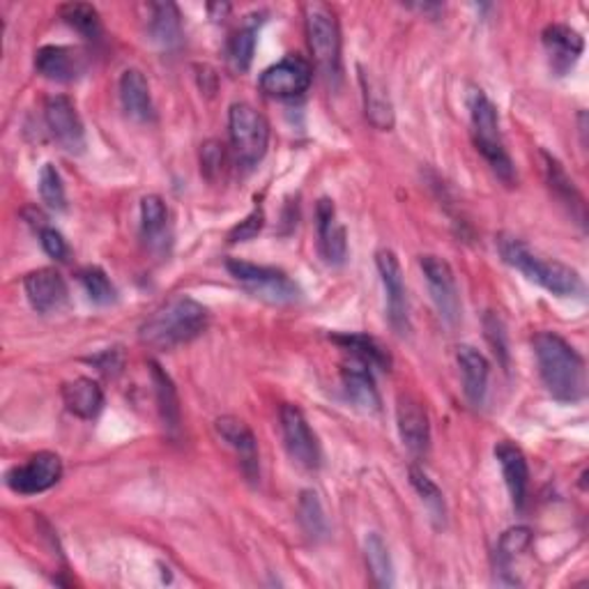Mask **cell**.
<instances>
[{
    "instance_id": "cell-3",
    "label": "cell",
    "mask_w": 589,
    "mask_h": 589,
    "mask_svg": "<svg viewBox=\"0 0 589 589\" xmlns=\"http://www.w3.org/2000/svg\"><path fill=\"white\" fill-rule=\"evenodd\" d=\"M500 254L504 262H510L520 274H525L530 281L539 283L545 291H551L557 297H574L582 291V279L580 274L564 266L560 260L545 258L539 251H535L530 245H525L523 240L502 235L498 240Z\"/></svg>"
},
{
    "instance_id": "cell-28",
    "label": "cell",
    "mask_w": 589,
    "mask_h": 589,
    "mask_svg": "<svg viewBox=\"0 0 589 589\" xmlns=\"http://www.w3.org/2000/svg\"><path fill=\"white\" fill-rule=\"evenodd\" d=\"M148 33L161 47H175L182 37L180 10L173 3H150L148 5Z\"/></svg>"
},
{
    "instance_id": "cell-27",
    "label": "cell",
    "mask_w": 589,
    "mask_h": 589,
    "mask_svg": "<svg viewBox=\"0 0 589 589\" xmlns=\"http://www.w3.org/2000/svg\"><path fill=\"white\" fill-rule=\"evenodd\" d=\"M332 341L339 343L343 351H348L351 357L364 361L371 369L390 371V367H392L390 353L384 351L373 336H367V334H334Z\"/></svg>"
},
{
    "instance_id": "cell-22",
    "label": "cell",
    "mask_w": 589,
    "mask_h": 589,
    "mask_svg": "<svg viewBox=\"0 0 589 589\" xmlns=\"http://www.w3.org/2000/svg\"><path fill=\"white\" fill-rule=\"evenodd\" d=\"M318 219V242L320 254L330 266H341L348 256V240H345V229L336 221L334 203L330 198H320L316 206Z\"/></svg>"
},
{
    "instance_id": "cell-14",
    "label": "cell",
    "mask_w": 589,
    "mask_h": 589,
    "mask_svg": "<svg viewBox=\"0 0 589 589\" xmlns=\"http://www.w3.org/2000/svg\"><path fill=\"white\" fill-rule=\"evenodd\" d=\"M396 426L405 450L415 456H424L431 450V424L424 403L410 394L398 396Z\"/></svg>"
},
{
    "instance_id": "cell-26",
    "label": "cell",
    "mask_w": 589,
    "mask_h": 589,
    "mask_svg": "<svg viewBox=\"0 0 589 589\" xmlns=\"http://www.w3.org/2000/svg\"><path fill=\"white\" fill-rule=\"evenodd\" d=\"M150 373H152V384H155V394H157V408H159V417L161 424H164V429L171 435H177L180 424H182V410H180V401H177V392L175 384L171 380V376L159 367V364H150Z\"/></svg>"
},
{
    "instance_id": "cell-17",
    "label": "cell",
    "mask_w": 589,
    "mask_h": 589,
    "mask_svg": "<svg viewBox=\"0 0 589 589\" xmlns=\"http://www.w3.org/2000/svg\"><path fill=\"white\" fill-rule=\"evenodd\" d=\"M86 56L70 47H42L35 53V70L56 84H70L86 72Z\"/></svg>"
},
{
    "instance_id": "cell-33",
    "label": "cell",
    "mask_w": 589,
    "mask_h": 589,
    "mask_svg": "<svg viewBox=\"0 0 589 589\" xmlns=\"http://www.w3.org/2000/svg\"><path fill=\"white\" fill-rule=\"evenodd\" d=\"M60 19L74 28L76 33H81L88 39H99L101 35V19L99 12L88 5V3H68L60 8Z\"/></svg>"
},
{
    "instance_id": "cell-39",
    "label": "cell",
    "mask_w": 589,
    "mask_h": 589,
    "mask_svg": "<svg viewBox=\"0 0 589 589\" xmlns=\"http://www.w3.org/2000/svg\"><path fill=\"white\" fill-rule=\"evenodd\" d=\"M39 245H42L47 256H51L53 260H65L68 258V251H70L68 242L56 229H49V226L39 229Z\"/></svg>"
},
{
    "instance_id": "cell-29",
    "label": "cell",
    "mask_w": 589,
    "mask_h": 589,
    "mask_svg": "<svg viewBox=\"0 0 589 589\" xmlns=\"http://www.w3.org/2000/svg\"><path fill=\"white\" fill-rule=\"evenodd\" d=\"M541 157H543V171H545L548 185H551V189L564 203V206H568L572 214H576L578 223H585V203H582V196L578 194V189L574 187V182L568 180L566 171L562 169L557 159H553L551 155H545V152Z\"/></svg>"
},
{
    "instance_id": "cell-37",
    "label": "cell",
    "mask_w": 589,
    "mask_h": 589,
    "mask_svg": "<svg viewBox=\"0 0 589 589\" xmlns=\"http://www.w3.org/2000/svg\"><path fill=\"white\" fill-rule=\"evenodd\" d=\"M39 196L47 203L51 210H65L68 208V196L63 177H60L58 169L53 164H45L39 171Z\"/></svg>"
},
{
    "instance_id": "cell-25",
    "label": "cell",
    "mask_w": 589,
    "mask_h": 589,
    "mask_svg": "<svg viewBox=\"0 0 589 589\" xmlns=\"http://www.w3.org/2000/svg\"><path fill=\"white\" fill-rule=\"evenodd\" d=\"M359 84H361L364 113H367V120L376 130L390 132L394 127V107H392L388 90H384V86L378 78H373L361 68H359Z\"/></svg>"
},
{
    "instance_id": "cell-38",
    "label": "cell",
    "mask_w": 589,
    "mask_h": 589,
    "mask_svg": "<svg viewBox=\"0 0 589 589\" xmlns=\"http://www.w3.org/2000/svg\"><path fill=\"white\" fill-rule=\"evenodd\" d=\"M532 543V532L530 527H512V530H506L500 539V545H498V557L502 564L512 562L516 555L525 553L527 548H530Z\"/></svg>"
},
{
    "instance_id": "cell-5",
    "label": "cell",
    "mask_w": 589,
    "mask_h": 589,
    "mask_svg": "<svg viewBox=\"0 0 589 589\" xmlns=\"http://www.w3.org/2000/svg\"><path fill=\"white\" fill-rule=\"evenodd\" d=\"M304 28L318 70L328 78H339L341 72V30L334 10L324 3L304 5Z\"/></svg>"
},
{
    "instance_id": "cell-2",
    "label": "cell",
    "mask_w": 589,
    "mask_h": 589,
    "mask_svg": "<svg viewBox=\"0 0 589 589\" xmlns=\"http://www.w3.org/2000/svg\"><path fill=\"white\" fill-rule=\"evenodd\" d=\"M539 364V376L548 394L564 403H576L585 396V361L562 336L539 332L532 339Z\"/></svg>"
},
{
    "instance_id": "cell-12",
    "label": "cell",
    "mask_w": 589,
    "mask_h": 589,
    "mask_svg": "<svg viewBox=\"0 0 589 589\" xmlns=\"http://www.w3.org/2000/svg\"><path fill=\"white\" fill-rule=\"evenodd\" d=\"M311 81L314 70L309 60L291 53L260 74V90L277 99H293L307 93Z\"/></svg>"
},
{
    "instance_id": "cell-15",
    "label": "cell",
    "mask_w": 589,
    "mask_h": 589,
    "mask_svg": "<svg viewBox=\"0 0 589 589\" xmlns=\"http://www.w3.org/2000/svg\"><path fill=\"white\" fill-rule=\"evenodd\" d=\"M24 291L37 314H56L68 304V283L51 268L35 270L24 279Z\"/></svg>"
},
{
    "instance_id": "cell-4",
    "label": "cell",
    "mask_w": 589,
    "mask_h": 589,
    "mask_svg": "<svg viewBox=\"0 0 589 589\" xmlns=\"http://www.w3.org/2000/svg\"><path fill=\"white\" fill-rule=\"evenodd\" d=\"M470 118H473V134H475V146L489 161V167L495 171L500 180L506 185H512L516 171L514 161L504 148L502 132H500V120L493 101L486 97L481 90H475L470 97Z\"/></svg>"
},
{
    "instance_id": "cell-8",
    "label": "cell",
    "mask_w": 589,
    "mask_h": 589,
    "mask_svg": "<svg viewBox=\"0 0 589 589\" xmlns=\"http://www.w3.org/2000/svg\"><path fill=\"white\" fill-rule=\"evenodd\" d=\"M279 421H281L283 444H286L291 458L299 467H304V470H318L322 461L320 444L304 413L297 408V405L286 403V405H281Z\"/></svg>"
},
{
    "instance_id": "cell-36",
    "label": "cell",
    "mask_w": 589,
    "mask_h": 589,
    "mask_svg": "<svg viewBox=\"0 0 589 589\" xmlns=\"http://www.w3.org/2000/svg\"><path fill=\"white\" fill-rule=\"evenodd\" d=\"M78 281L81 286H84L86 295L90 297V302L99 304V307H107V304L115 302V286L111 283L109 274L101 268H86L78 272Z\"/></svg>"
},
{
    "instance_id": "cell-41",
    "label": "cell",
    "mask_w": 589,
    "mask_h": 589,
    "mask_svg": "<svg viewBox=\"0 0 589 589\" xmlns=\"http://www.w3.org/2000/svg\"><path fill=\"white\" fill-rule=\"evenodd\" d=\"M483 322H486V336H489V341L493 343L495 355H500L506 364V355H510V351H506V334H504L502 320L495 314H489Z\"/></svg>"
},
{
    "instance_id": "cell-11",
    "label": "cell",
    "mask_w": 589,
    "mask_h": 589,
    "mask_svg": "<svg viewBox=\"0 0 589 589\" xmlns=\"http://www.w3.org/2000/svg\"><path fill=\"white\" fill-rule=\"evenodd\" d=\"M419 266L426 286H429V293L440 311V318L446 324H456L461 318V297L452 266L440 256H421Z\"/></svg>"
},
{
    "instance_id": "cell-18",
    "label": "cell",
    "mask_w": 589,
    "mask_h": 589,
    "mask_svg": "<svg viewBox=\"0 0 589 589\" xmlns=\"http://www.w3.org/2000/svg\"><path fill=\"white\" fill-rule=\"evenodd\" d=\"M543 47L548 58H551L553 70L557 74H566L580 60L585 51V39L572 26L551 24L543 30Z\"/></svg>"
},
{
    "instance_id": "cell-34",
    "label": "cell",
    "mask_w": 589,
    "mask_h": 589,
    "mask_svg": "<svg viewBox=\"0 0 589 589\" xmlns=\"http://www.w3.org/2000/svg\"><path fill=\"white\" fill-rule=\"evenodd\" d=\"M297 512H299V523L304 527V532H307L311 539L328 537V518H324L322 504L314 491H302Z\"/></svg>"
},
{
    "instance_id": "cell-16",
    "label": "cell",
    "mask_w": 589,
    "mask_h": 589,
    "mask_svg": "<svg viewBox=\"0 0 589 589\" xmlns=\"http://www.w3.org/2000/svg\"><path fill=\"white\" fill-rule=\"evenodd\" d=\"M214 431L235 452L245 475L249 479H256L258 477V440L249 426L237 417L226 415L214 421Z\"/></svg>"
},
{
    "instance_id": "cell-1",
    "label": "cell",
    "mask_w": 589,
    "mask_h": 589,
    "mask_svg": "<svg viewBox=\"0 0 589 589\" xmlns=\"http://www.w3.org/2000/svg\"><path fill=\"white\" fill-rule=\"evenodd\" d=\"M210 311L189 295H175L155 309L138 330V339L152 351H175L206 332Z\"/></svg>"
},
{
    "instance_id": "cell-6",
    "label": "cell",
    "mask_w": 589,
    "mask_h": 589,
    "mask_svg": "<svg viewBox=\"0 0 589 589\" xmlns=\"http://www.w3.org/2000/svg\"><path fill=\"white\" fill-rule=\"evenodd\" d=\"M229 134L237 164L247 169L260 164L270 146V125L262 113L245 101H237L229 111Z\"/></svg>"
},
{
    "instance_id": "cell-23",
    "label": "cell",
    "mask_w": 589,
    "mask_h": 589,
    "mask_svg": "<svg viewBox=\"0 0 589 589\" xmlns=\"http://www.w3.org/2000/svg\"><path fill=\"white\" fill-rule=\"evenodd\" d=\"M120 101L130 118L138 120V123H148L155 115L152 95L148 78L140 70H125L120 76Z\"/></svg>"
},
{
    "instance_id": "cell-35",
    "label": "cell",
    "mask_w": 589,
    "mask_h": 589,
    "mask_svg": "<svg viewBox=\"0 0 589 589\" xmlns=\"http://www.w3.org/2000/svg\"><path fill=\"white\" fill-rule=\"evenodd\" d=\"M410 483L413 489L417 491V495L421 498V502L426 504V510H429L433 514V518L438 523H444V498H442V491L435 486V481L426 475L421 467L417 465H410Z\"/></svg>"
},
{
    "instance_id": "cell-9",
    "label": "cell",
    "mask_w": 589,
    "mask_h": 589,
    "mask_svg": "<svg viewBox=\"0 0 589 589\" xmlns=\"http://www.w3.org/2000/svg\"><path fill=\"white\" fill-rule=\"evenodd\" d=\"M376 268L384 289V304H388V318L396 334L405 336L410 332L408 314V291H405L403 270L392 249H380L376 254Z\"/></svg>"
},
{
    "instance_id": "cell-32",
    "label": "cell",
    "mask_w": 589,
    "mask_h": 589,
    "mask_svg": "<svg viewBox=\"0 0 589 589\" xmlns=\"http://www.w3.org/2000/svg\"><path fill=\"white\" fill-rule=\"evenodd\" d=\"M364 553H367L369 572H371L376 585L378 587H392L394 585V568H392L388 543L382 541V537L371 532L367 537V541H364Z\"/></svg>"
},
{
    "instance_id": "cell-20",
    "label": "cell",
    "mask_w": 589,
    "mask_h": 589,
    "mask_svg": "<svg viewBox=\"0 0 589 589\" xmlns=\"http://www.w3.org/2000/svg\"><path fill=\"white\" fill-rule=\"evenodd\" d=\"M343 392L348 401L359 408L361 413H378L380 410V394L376 388V380L371 376V367L353 357L351 364H343L341 369Z\"/></svg>"
},
{
    "instance_id": "cell-42",
    "label": "cell",
    "mask_w": 589,
    "mask_h": 589,
    "mask_svg": "<svg viewBox=\"0 0 589 589\" xmlns=\"http://www.w3.org/2000/svg\"><path fill=\"white\" fill-rule=\"evenodd\" d=\"M221 148L223 146L217 144V140H212V144L203 148L200 164H203V171H206L208 175H212V171H219V167L223 164V150Z\"/></svg>"
},
{
    "instance_id": "cell-24",
    "label": "cell",
    "mask_w": 589,
    "mask_h": 589,
    "mask_svg": "<svg viewBox=\"0 0 589 589\" xmlns=\"http://www.w3.org/2000/svg\"><path fill=\"white\" fill-rule=\"evenodd\" d=\"M65 408L78 419H95L105 408V392L90 378H76L63 384L60 390Z\"/></svg>"
},
{
    "instance_id": "cell-7",
    "label": "cell",
    "mask_w": 589,
    "mask_h": 589,
    "mask_svg": "<svg viewBox=\"0 0 589 589\" xmlns=\"http://www.w3.org/2000/svg\"><path fill=\"white\" fill-rule=\"evenodd\" d=\"M226 270L240 283V286H245L254 297L262 302L293 304L302 295L297 283L286 272H281L277 268H266V266H256V262L231 258L226 262Z\"/></svg>"
},
{
    "instance_id": "cell-19",
    "label": "cell",
    "mask_w": 589,
    "mask_h": 589,
    "mask_svg": "<svg viewBox=\"0 0 589 589\" xmlns=\"http://www.w3.org/2000/svg\"><path fill=\"white\" fill-rule=\"evenodd\" d=\"M495 458L502 467L506 491H510L514 506L520 512L527 502V486H530V467H527V458L510 440H502L495 444Z\"/></svg>"
},
{
    "instance_id": "cell-31",
    "label": "cell",
    "mask_w": 589,
    "mask_h": 589,
    "mask_svg": "<svg viewBox=\"0 0 589 589\" xmlns=\"http://www.w3.org/2000/svg\"><path fill=\"white\" fill-rule=\"evenodd\" d=\"M169 226V208L161 196L150 194L140 200V233H144L148 245H159L164 240Z\"/></svg>"
},
{
    "instance_id": "cell-10",
    "label": "cell",
    "mask_w": 589,
    "mask_h": 589,
    "mask_svg": "<svg viewBox=\"0 0 589 589\" xmlns=\"http://www.w3.org/2000/svg\"><path fill=\"white\" fill-rule=\"evenodd\" d=\"M63 477V461L53 452H39L24 465H14L5 475L8 489L19 495L45 493Z\"/></svg>"
},
{
    "instance_id": "cell-30",
    "label": "cell",
    "mask_w": 589,
    "mask_h": 589,
    "mask_svg": "<svg viewBox=\"0 0 589 589\" xmlns=\"http://www.w3.org/2000/svg\"><path fill=\"white\" fill-rule=\"evenodd\" d=\"M260 24V14L247 16V22L231 37L229 45V60L231 68L240 74H245L251 68V60L256 53V33Z\"/></svg>"
},
{
    "instance_id": "cell-13",
    "label": "cell",
    "mask_w": 589,
    "mask_h": 589,
    "mask_svg": "<svg viewBox=\"0 0 589 589\" xmlns=\"http://www.w3.org/2000/svg\"><path fill=\"white\" fill-rule=\"evenodd\" d=\"M45 120L51 136L63 146L68 152L78 155L86 148V132L81 123L74 101L65 95H53L45 105Z\"/></svg>"
},
{
    "instance_id": "cell-21",
    "label": "cell",
    "mask_w": 589,
    "mask_h": 589,
    "mask_svg": "<svg viewBox=\"0 0 589 589\" xmlns=\"http://www.w3.org/2000/svg\"><path fill=\"white\" fill-rule=\"evenodd\" d=\"M458 367L463 380V394L473 408H481L489 392V376L491 364L473 345H461L458 348Z\"/></svg>"
},
{
    "instance_id": "cell-40",
    "label": "cell",
    "mask_w": 589,
    "mask_h": 589,
    "mask_svg": "<svg viewBox=\"0 0 589 589\" xmlns=\"http://www.w3.org/2000/svg\"><path fill=\"white\" fill-rule=\"evenodd\" d=\"M262 223H266V214H262L260 208H256L245 221L237 223V226L231 231L229 240L231 242H247V240H251V237H256L260 233Z\"/></svg>"
}]
</instances>
